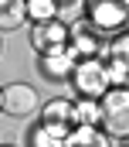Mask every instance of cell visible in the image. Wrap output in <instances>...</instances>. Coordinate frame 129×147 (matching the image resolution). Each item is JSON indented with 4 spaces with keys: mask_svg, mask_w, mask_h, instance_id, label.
<instances>
[{
    "mask_svg": "<svg viewBox=\"0 0 129 147\" xmlns=\"http://www.w3.org/2000/svg\"><path fill=\"white\" fill-rule=\"evenodd\" d=\"M58 0H24V14L31 24H41V21H55L58 17Z\"/></svg>",
    "mask_w": 129,
    "mask_h": 147,
    "instance_id": "obj_12",
    "label": "cell"
},
{
    "mask_svg": "<svg viewBox=\"0 0 129 147\" xmlns=\"http://www.w3.org/2000/svg\"><path fill=\"white\" fill-rule=\"evenodd\" d=\"M98 127L119 147H129V86H109L98 96Z\"/></svg>",
    "mask_w": 129,
    "mask_h": 147,
    "instance_id": "obj_1",
    "label": "cell"
},
{
    "mask_svg": "<svg viewBox=\"0 0 129 147\" xmlns=\"http://www.w3.org/2000/svg\"><path fill=\"white\" fill-rule=\"evenodd\" d=\"M71 89L78 96H88V99H98L105 89H109V72H105V62L92 55V58H78L75 62V72H71Z\"/></svg>",
    "mask_w": 129,
    "mask_h": 147,
    "instance_id": "obj_2",
    "label": "cell"
},
{
    "mask_svg": "<svg viewBox=\"0 0 129 147\" xmlns=\"http://www.w3.org/2000/svg\"><path fill=\"white\" fill-rule=\"evenodd\" d=\"M75 123H95L98 127V99L78 96L75 99Z\"/></svg>",
    "mask_w": 129,
    "mask_h": 147,
    "instance_id": "obj_13",
    "label": "cell"
},
{
    "mask_svg": "<svg viewBox=\"0 0 129 147\" xmlns=\"http://www.w3.org/2000/svg\"><path fill=\"white\" fill-rule=\"evenodd\" d=\"M58 3H71V0H58Z\"/></svg>",
    "mask_w": 129,
    "mask_h": 147,
    "instance_id": "obj_14",
    "label": "cell"
},
{
    "mask_svg": "<svg viewBox=\"0 0 129 147\" xmlns=\"http://www.w3.org/2000/svg\"><path fill=\"white\" fill-rule=\"evenodd\" d=\"M64 147H112V137L95 123H75L64 137Z\"/></svg>",
    "mask_w": 129,
    "mask_h": 147,
    "instance_id": "obj_8",
    "label": "cell"
},
{
    "mask_svg": "<svg viewBox=\"0 0 129 147\" xmlns=\"http://www.w3.org/2000/svg\"><path fill=\"white\" fill-rule=\"evenodd\" d=\"M41 110V99H37V89L27 82H10V86H0V113L7 116H34Z\"/></svg>",
    "mask_w": 129,
    "mask_h": 147,
    "instance_id": "obj_4",
    "label": "cell"
},
{
    "mask_svg": "<svg viewBox=\"0 0 129 147\" xmlns=\"http://www.w3.org/2000/svg\"><path fill=\"white\" fill-rule=\"evenodd\" d=\"M0 147H10V144H0Z\"/></svg>",
    "mask_w": 129,
    "mask_h": 147,
    "instance_id": "obj_15",
    "label": "cell"
},
{
    "mask_svg": "<svg viewBox=\"0 0 129 147\" xmlns=\"http://www.w3.org/2000/svg\"><path fill=\"white\" fill-rule=\"evenodd\" d=\"M64 137H68V130H61V127L37 123L27 140H31V147H64Z\"/></svg>",
    "mask_w": 129,
    "mask_h": 147,
    "instance_id": "obj_11",
    "label": "cell"
},
{
    "mask_svg": "<svg viewBox=\"0 0 129 147\" xmlns=\"http://www.w3.org/2000/svg\"><path fill=\"white\" fill-rule=\"evenodd\" d=\"M41 123H51V127H61V130H71L75 127V99H48L41 106Z\"/></svg>",
    "mask_w": 129,
    "mask_h": 147,
    "instance_id": "obj_9",
    "label": "cell"
},
{
    "mask_svg": "<svg viewBox=\"0 0 129 147\" xmlns=\"http://www.w3.org/2000/svg\"><path fill=\"white\" fill-rule=\"evenodd\" d=\"M24 21H27V14H24V0H0V34L17 31Z\"/></svg>",
    "mask_w": 129,
    "mask_h": 147,
    "instance_id": "obj_10",
    "label": "cell"
},
{
    "mask_svg": "<svg viewBox=\"0 0 129 147\" xmlns=\"http://www.w3.org/2000/svg\"><path fill=\"white\" fill-rule=\"evenodd\" d=\"M68 48L78 55V58H92V55H98L102 58V48H105V34L98 31V28H92L85 17L82 21H75V24H68Z\"/></svg>",
    "mask_w": 129,
    "mask_h": 147,
    "instance_id": "obj_5",
    "label": "cell"
},
{
    "mask_svg": "<svg viewBox=\"0 0 129 147\" xmlns=\"http://www.w3.org/2000/svg\"><path fill=\"white\" fill-rule=\"evenodd\" d=\"M85 21L109 38L129 24V7L126 0H85Z\"/></svg>",
    "mask_w": 129,
    "mask_h": 147,
    "instance_id": "obj_3",
    "label": "cell"
},
{
    "mask_svg": "<svg viewBox=\"0 0 129 147\" xmlns=\"http://www.w3.org/2000/svg\"><path fill=\"white\" fill-rule=\"evenodd\" d=\"M68 45V24H64L61 17H55V21H41V24H34L31 28V48L37 55H48V51H58Z\"/></svg>",
    "mask_w": 129,
    "mask_h": 147,
    "instance_id": "obj_6",
    "label": "cell"
},
{
    "mask_svg": "<svg viewBox=\"0 0 129 147\" xmlns=\"http://www.w3.org/2000/svg\"><path fill=\"white\" fill-rule=\"evenodd\" d=\"M75 62H78V55L64 45L58 51L41 55V75L51 79V82H64V79H71V72H75Z\"/></svg>",
    "mask_w": 129,
    "mask_h": 147,
    "instance_id": "obj_7",
    "label": "cell"
}]
</instances>
